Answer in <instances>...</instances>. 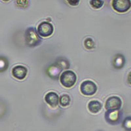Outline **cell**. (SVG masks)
<instances>
[{"mask_svg": "<svg viewBox=\"0 0 131 131\" xmlns=\"http://www.w3.org/2000/svg\"><path fill=\"white\" fill-rule=\"evenodd\" d=\"M25 41L26 45L30 47H35L41 43V37L38 34L34 27H30L26 30Z\"/></svg>", "mask_w": 131, "mask_h": 131, "instance_id": "obj_1", "label": "cell"}, {"mask_svg": "<svg viewBox=\"0 0 131 131\" xmlns=\"http://www.w3.org/2000/svg\"><path fill=\"white\" fill-rule=\"evenodd\" d=\"M77 81V75L71 70L64 71L60 76V81L66 88H70L75 85Z\"/></svg>", "mask_w": 131, "mask_h": 131, "instance_id": "obj_2", "label": "cell"}, {"mask_svg": "<svg viewBox=\"0 0 131 131\" xmlns=\"http://www.w3.org/2000/svg\"><path fill=\"white\" fill-rule=\"evenodd\" d=\"M104 116L107 123L115 125L122 121L123 113L120 110H107Z\"/></svg>", "mask_w": 131, "mask_h": 131, "instance_id": "obj_3", "label": "cell"}, {"mask_svg": "<svg viewBox=\"0 0 131 131\" xmlns=\"http://www.w3.org/2000/svg\"><path fill=\"white\" fill-rule=\"evenodd\" d=\"M80 91L83 95L92 96L96 92L97 86L92 81H85L81 84Z\"/></svg>", "mask_w": 131, "mask_h": 131, "instance_id": "obj_4", "label": "cell"}, {"mask_svg": "<svg viewBox=\"0 0 131 131\" xmlns=\"http://www.w3.org/2000/svg\"><path fill=\"white\" fill-rule=\"evenodd\" d=\"M112 7L117 12L123 13L130 9L131 2L130 0H113Z\"/></svg>", "mask_w": 131, "mask_h": 131, "instance_id": "obj_5", "label": "cell"}, {"mask_svg": "<svg viewBox=\"0 0 131 131\" xmlns=\"http://www.w3.org/2000/svg\"><path fill=\"white\" fill-rule=\"evenodd\" d=\"M122 106V100L119 97L113 96L109 97L106 102L105 107L107 110H120Z\"/></svg>", "mask_w": 131, "mask_h": 131, "instance_id": "obj_6", "label": "cell"}, {"mask_svg": "<svg viewBox=\"0 0 131 131\" xmlns=\"http://www.w3.org/2000/svg\"><path fill=\"white\" fill-rule=\"evenodd\" d=\"M37 31L38 34L41 37H47L52 34L54 31L53 26L48 22H43L39 24Z\"/></svg>", "mask_w": 131, "mask_h": 131, "instance_id": "obj_7", "label": "cell"}, {"mask_svg": "<svg viewBox=\"0 0 131 131\" xmlns=\"http://www.w3.org/2000/svg\"><path fill=\"white\" fill-rule=\"evenodd\" d=\"M28 70L26 67L21 65L16 66L13 68L12 75L14 78L19 80H23L26 77Z\"/></svg>", "mask_w": 131, "mask_h": 131, "instance_id": "obj_8", "label": "cell"}, {"mask_svg": "<svg viewBox=\"0 0 131 131\" xmlns=\"http://www.w3.org/2000/svg\"><path fill=\"white\" fill-rule=\"evenodd\" d=\"M45 100L51 107H56L59 102V96L56 92H49L45 95Z\"/></svg>", "mask_w": 131, "mask_h": 131, "instance_id": "obj_9", "label": "cell"}, {"mask_svg": "<svg viewBox=\"0 0 131 131\" xmlns=\"http://www.w3.org/2000/svg\"><path fill=\"white\" fill-rule=\"evenodd\" d=\"M62 70L56 63L49 66L47 70V74L53 79H58Z\"/></svg>", "mask_w": 131, "mask_h": 131, "instance_id": "obj_10", "label": "cell"}, {"mask_svg": "<svg viewBox=\"0 0 131 131\" xmlns=\"http://www.w3.org/2000/svg\"><path fill=\"white\" fill-rule=\"evenodd\" d=\"M125 64V58L124 56L121 54H118L115 56L113 58V66L115 69H121L123 68Z\"/></svg>", "mask_w": 131, "mask_h": 131, "instance_id": "obj_11", "label": "cell"}, {"mask_svg": "<svg viewBox=\"0 0 131 131\" xmlns=\"http://www.w3.org/2000/svg\"><path fill=\"white\" fill-rule=\"evenodd\" d=\"M102 107L101 103L98 100H92L88 104L89 110L92 113H97L100 112Z\"/></svg>", "mask_w": 131, "mask_h": 131, "instance_id": "obj_12", "label": "cell"}, {"mask_svg": "<svg viewBox=\"0 0 131 131\" xmlns=\"http://www.w3.org/2000/svg\"><path fill=\"white\" fill-rule=\"evenodd\" d=\"M56 64L62 70H67L70 68V64L67 59L64 58H60L56 62Z\"/></svg>", "mask_w": 131, "mask_h": 131, "instance_id": "obj_13", "label": "cell"}, {"mask_svg": "<svg viewBox=\"0 0 131 131\" xmlns=\"http://www.w3.org/2000/svg\"><path fill=\"white\" fill-rule=\"evenodd\" d=\"M70 97L68 94H62L59 98V103L62 107H67L70 104Z\"/></svg>", "mask_w": 131, "mask_h": 131, "instance_id": "obj_14", "label": "cell"}, {"mask_svg": "<svg viewBox=\"0 0 131 131\" xmlns=\"http://www.w3.org/2000/svg\"><path fill=\"white\" fill-rule=\"evenodd\" d=\"M9 67V61L7 58L0 56V72L6 71Z\"/></svg>", "mask_w": 131, "mask_h": 131, "instance_id": "obj_15", "label": "cell"}, {"mask_svg": "<svg viewBox=\"0 0 131 131\" xmlns=\"http://www.w3.org/2000/svg\"><path fill=\"white\" fill-rule=\"evenodd\" d=\"M122 127L126 131H131V117H127L123 121Z\"/></svg>", "mask_w": 131, "mask_h": 131, "instance_id": "obj_16", "label": "cell"}, {"mask_svg": "<svg viewBox=\"0 0 131 131\" xmlns=\"http://www.w3.org/2000/svg\"><path fill=\"white\" fill-rule=\"evenodd\" d=\"M84 45L88 50H91L95 47V43L91 38H86L84 41Z\"/></svg>", "mask_w": 131, "mask_h": 131, "instance_id": "obj_17", "label": "cell"}, {"mask_svg": "<svg viewBox=\"0 0 131 131\" xmlns=\"http://www.w3.org/2000/svg\"><path fill=\"white\" fill-rule=\"evenodd\" d=\"M90 4L94 9H100L104 5V2L100 0H94V1H90Z\"/></svg>", "mask_w": 131, "mask_h": 131, "instance_id": "obj_18", "label": "cell"}, {"mask_svg": "<svg viewBox=\"0 0 131 131\" xmlns=\"http://www.w3.org/2000/svg\"><path fill=\"white\" fill-rule=\"evenodd\" d=\"M16 5L19 7L26 8L28 6L29 2L28 1H16Z\"/></svg>", "mask_w": 131, "mask_h": 131, "instance_id": "obj_19", "label": "cell"}, {"mask_svg": "<svg viewBox=\"0 0 131 131\" xmlns=\"http://www.w3.org/2000/svg\"><path fill=\"white\" fill-rule=\"evenodd\" d=\"M69 4L72 5V6H75V5H78L79 3V1L78 0V1H68Z\"/></svg>", "mask_w": 131, "mask_h": 131, "instance_id": "obj_20", "label": "cell"}, {"mask_svg": "<svg viewBox=\"0 0 131 131\" xmlns=\"http://www.w3.org/2000/svg\"><path fill=\"white\" fill-rule=\"evenodd\" d=\"M127 81H128V83L131 85V72H129L128 75V77H127Z\"/></svg>", "mask_w": 131, "mask_h": 131, "instance_id": "obj_21", "label": "cell"}]
</instances>
